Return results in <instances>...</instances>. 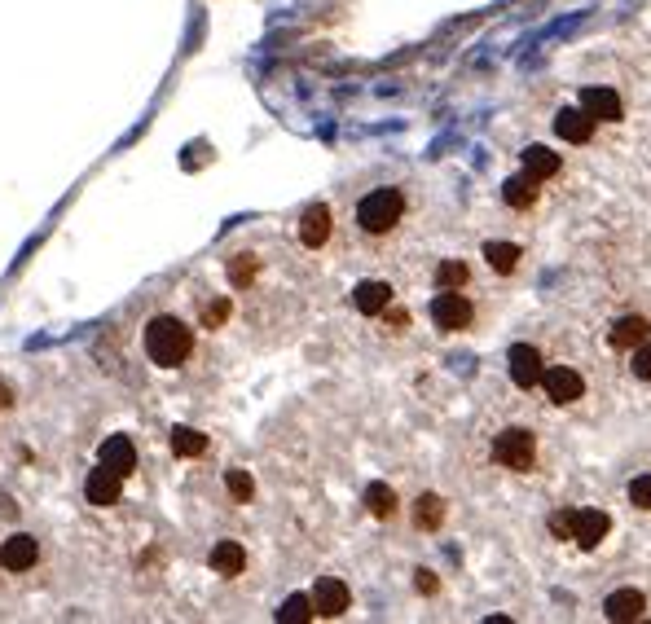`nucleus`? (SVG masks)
I'll return each mask as SVG.
<instances>
[{"mask_svg":"<svg viewBox=\"0 0 651 624\" xmlns=\"http://www.w3.org/2000/svg\"><path fill=\"white\" fill-rule=\"evenodd\" d=\"M414 576H418V589H423V594H436V576L427 572V567H423V572H414Z\"/></svg>","mask_w":651,"mask_h":624,"instance_id":"obj_33","label":"nucleus"},{"mask_svg":"<svg viewBox=\"0 0 651 624\" xmlns=\"http://www.w3.org/2000/svg\"><path fill=\"white\" fill-rule=\"evenodd\" d=\"M634 378H643V383H651V339L647 343H638L634 348Z\"/></svg>","mask_w":651,"mask_h":624,"instance_id":"obj_29","label":"nucleus"},{"mask_svg":"<svg viewBox=\"0 0 651 624\" xmlns=\"http://www.w3.org/2000/svg\"><path fill=\"white\" fill-rule=\"evenodd\" d=\"M401 211H405V194H401V189H392V185L370 189V194L361 198V207H357V225L366 233H388L396 220H401Z\"/></svg>","mask_w":651,"mask_h":624,"instance_id":"obj_2","label":"nucleus"},{"mask_svg":"<svg viewBox=\"0 0 651 624\" xmlns=\"http://www.w3.org/2000/svg\"><path fill=\"white\" fill-rule=\"evenodd\" d=\"M537 185H542V181H537V176H511V181H506L502 185V198H506V203H511V207H533L537 203Z\"/></svg>","mask_w":651,"mask_h":624,"instance_id":"obj_20","label":"nucleus"},{"mask_svg":"<svg viewBox=\"0 0 651 624\" xmlns=\"http://www.w3.org/2000/svg\"><path fill=\"white\" fill-rule=\"evenodd\" d=\"M484 260H489L498 273H511L515 264H520V247H511V242H489V247H484Z\"/></svg>","mask_w":651,"mask_h":624,"instance_id":"obj_24","label":"nucleus"},{"mask_svg":"<svg viewBox=\"0 0 651 624\" xmlns=\"http://www.w3.org/2000/svg\"><path fill=\"white\" fill-rule=\"evenodd\" d=\"M555 132L564 141H572V146H586L590 132H594V119L586 115V110H559V115H555Z\"/></svg>","mask_w":651,"mask_h":624,"instance_id":"obj_17","label":"nucleus"},{"mask_svg":"<svg viewBox=\"0 0 651 624\" xmlns=\"http://www.w3.org/2000/svg\"><path fill=\"white\" fill-rule=\"evenodd\" d=\"M467 277H471V269L462 260H445L436 269V286L440 291H458V286H467Z\"/></svg>","mask_w":651,"mask_h":624,"instance_id":"obj_25","label":"nucleus"},{"mask_svg":"<svg viewBox=\"0 0 651 624\" xmlns=\"http://www.w3.org/2000/svg\"><path fill=\"white\" fill-rule=\"evenodd\" d=\"M608 339H612V348H616V352H634L638 343H647V339H651V321H647V317H621V321L612 326Z\"/></svg>","mask_w":651,"mask_h":624,"instance_id":"obj_13","label":"nucleus"},{"mask_svg":"<svg viewBox=\"0 0 651 624\" xmlns=\"http://www.w3.org/2000/svg\"><path fill=\"white\" fill-rule=\"evenodd\" d=\"M212 567L220 576H238L242 567H247V550H242L238 541H220L216 550H212Z\"/></svg>","mask_w":651,"mask_h":624,"instance_id":"obj_19","label":"nucleus"},{"mask_svg":"<svg viewBox=\"0 0 651 624\" xmlns=\"http://www.w3.org/2000/svg\"><path fill=\"white\" fill-rule=\"evenodd\" d=\"M414 523L423 532H436L440 523H445V501H440L436 493H423V497L414 501Z\"/></svg>","mask_w":651,"mask_h":624,"instance_id":"obj_21","label":"nucleus"},{"mask_svg":"<svg viewBox=\"0 0 651 624\" xmlns=\"http://www.w3.org/2000/svg\"><path fill=\"white\" fill-rule=\"evenodd\" d=\"M229 317V304H212L207 308V326H216V321H225Z\"/></svg>","mask_w":651,"mask_h":624,"instance_id":"obj_34","label":"nucleus"},{"mask_svg":"<svg viewBox=\"0 0 651 624\" xmlns=\"http://www.w3.org/2000/svg\"><path fill=\"white\" fill-rule=\"evenodd\" d=\"M493 462L506 471H533L537 462V436L524 427H506L493 436Z\"/></svg>","mask_w":651,"mask_h":624,"instance_id":"obj_3","label":"nucleus"},{"mask_svg":"<svg viewBox=\"0 0 651 624\" xmlns=\"http://www.w3.org/2000/svg\"><path fill=\"white\" fill-rule=\"evenodd\" d=\"M0 567H5V563H0Z\"/></svg>","mask_w":651,"mask_h":624,"instance_id":"obj_36","label":"nucleus"},{"mask_svg":"<svg viewBox=\"0 0 651 624\" xmlns=\"http://www.w3.org/2000/svg\"><path fill=\"white\" fill-rule=\"evenodd\" d=\"M352 304H357V312H366V317H379V312H388V304H392V286L361 282L357 291H352Z\"/></svg>","mask_w":651,"mask_h":624,"instance_id":"obj_16","label":"nucleus"},{"mask_svg":"<svg viewBox=\"0 0 651 624\" xmlns=\"http://www.w3.org/2000/svg\"><path fill=\"white\" fill-rule=\"evenodd\" d=\"M326 238H330V207L313 203L300 216V242L304 247H326Z\"/></svg>","mask_w":651,"mask_h":624,"instance_id":"obj_14","label":"nucleus"},{"mask_svg":"<svg viewBox=\"0 0 651 624\" xmlns=\"http://www.w3.org/2000/svg\"><path fill=\"white\" fill-rule=\"evenodd\" d=\"M581 110H586L594 124H616L621 119V97L612 88H586L581 93Z\"/></svg>","mask_w":651,"mask_h":624,"instance_id":"obj_10","label":"nucleus"},{"mask_svg":"<svg viewBox=\"0 0 651 624\" xmlns=\"http://www.w3.org/2000/svg\"><path fill=\"white\" fill-rule=\"evenodd\" d=\"M172 453L176 458H198V453H207V436L194 427H176L172 431Z\"/></svg>","mask_w":651,"mask_h":624,"instance_id":"obj_22","label":"nucleus"},{"mask_svg":"<svg viewBox=\"0 0 651 624\" xmlns=\"http://www.w3.org/2000/svg\"><path fill=\"white\" fill-rule=\"evenodd\" d=\"M603 611H608V620H643L647 616V598L638 594V589H616V594H608V603H603Z\"/></svg>","mask_w":651,"mask_h":624,"instance_id":"obj_12","label":"nucleus"},{"mask_svg":"<svg viewBox=\"0 0 651 624\" xmlns=\"http://www.w3.org/2000/svg\"><path fill=\"white\" fill-rule=\"evenodd\" d=\"M524 172L528 176H537V181H546V176H555L559 172V154L555 150H546V146H528L524 154Z\"/></svg>","mask_w":651,"mask_h":624,"instance_id":"obj_18","label":"nucleus"},{"mask_svg":"<svg viewBox=\"0 0 651 624\" xmlns=\"http://www.w3.org/2000/svg\"><path fill=\"white\" fill-rule=\"evenodd\" d=\"M251 277H256V260H251V255H238V260H229V282H234V286H247Z\"/></svg>","mask_w":651,"mask_h":624,"instance_id":"obj_28","label":"nucleus"},{"mask_svg":"<svg viewBox=\"0 0 651 624\" xmlns=\"http://www.w3.org/2000/svg\"><path fill=\"white\" fill-rule=\"evenodd\" d=\"M0 405H9V392H5V387H0Z\"/></svg>","mask_w":651,"mask_h":624,"instance_id":"obj_35","label":"nucleus"},{"mask_svg":"<svg viewBox=\"0 0 651 624\" xmlns=\"http://www.w3.org/2000/svg\"><path fill=\"white\" fill-rule=\"evenodd\" d=\"M225 488L234 501H251V493H256V484H251L247 471H225Z\"/></svg>","mask_w":651,"mask_h":624,"instance_id":"obj_27","label":"nucleus"},{"mask_svg":"<svg viewBox=\"0 0 651 624\" xmlns=\"http://www.w3.org/2000/svg\"><path fill=\"white\" fill-rule=\"evenodd\" d=\"M348 603H352V594H348V585L344 581H335V576H322L317 581V589H313V611L317 616H344L348 611Z\"/></svg>","mask_w":651,"mask_h":624,"instance_id":"obj_8","label":"nucleus"},{"mask_svg":"<svg viewBox=\"0 0 651 624\" xmlns=\"http://www.w3.org/2000/svg\"><path fill=\"white\" fill-rule=\"evenodd\" d=\"M542 383H546V396L555 400V405H572V400H581V392H586L581 374H577V370H568V365H550Z\"/></svg>","mask_w":651,"mask_h":624,"instance_id":"obj_7","label":"nucleus"},{"mask_svg":"<svg viewBox=\"0 0 651 624\" xmlns=\"http://www.w3.org/2000/svg\"><path fill=\"white\" fill-rule=\"evenodd\" d=\"M110 471H119V475H132L137 471V449H132V440L128 436H110L106 444H102V453H97Z\"/></svg>","mask_w":651,"mask_h":624,"instance_id":"obj_15","label":"nucleus"},{"mask_svg":"<svg viewBox=\"0 0 651 624\" xmlns=\"http://www.w3.org/2000/svg\"><path fill=\"white\" fill-rule=\"evenodd\" d=\"M388 326H392V330H410V312H405V308H392V304H388Z\"/></svg>","mask_w":651,"mask_h":624,"instance_id":"obj_32","label":"nucleus"},{"mask_svg":"<svg viewBox=\"0 0 651 624\" xmlns=\"http://www.w3.org/2000/svg\"><path fill=\"white\" fill-rule=\"evenodd\" d=\"M366 506H370L374 519H392L401 501H396V493H392L388 484H370V488H366Z\"/></svg>","mask_w":651,"mask_h":624,"instance_id":"obj_23","label":"nucleus"},{"mask_svg":"<svg viewBox=\"0 0 651 624\" xmlns=\"http://www.w3.org/2000/svg\"><path fill=\"white\" fill-rule=\"evenodd\" d=\"M572 515H577V510H555V515H550V532H555L559 541H572Z\"/></svg>","mask_w":651,"mask_h":624,"instance_id":"obj_31","label":"nucleus"},{"mask_svg":"<svg viewBox=\"0 0 651 624\" xmlns=\"http://www.w3.org/2000/svg\"><path fill=\"white\" fill-rule=\"evenodd\" d=\"M40 559V545L36 537H27V532H18V537H9L0 545V563L9 567V572H27V567H36Z\"/></svg>","mask_w":651,"mask_h":624,"instance_id":"obj_11","label":"nucleus"},{"mask_svg":"<svg viewBox=\"0 0 651 624\" xmlns=\"http://www.w3.org/2000/svg\"><path fill=\"white\" fill-rule=\"evenodd\" d=\"M119 493H124V475H119V471H110L106 462L97 466V471H88V479H84L88 506H115Z\"/></svg>","mask_w":651,"mask_h":624,"instance_id":"obj_6","label":"nucleus"},{"mask_svg":"<svg viewBox=\"0 0 651 624\" xmlns=\"http://www.w3.org/2000/svg\"><path fill=\"white\" fill-rule=\"evenodd\" d=\"M608 532H612V519L603 515V510H577V515H572V541H577L581 550H594Z\"/></svg>","mask_w":651,"mask_h":624,"instance_id":"obj_9","label":"nucleus"},{"mask_svg":"<svg viewBox=\"0 0 651 624\" xmlns=\"http://www.w3.org/2000/svg\"><path fill=\"white\" fill-rule=\"evenodd\" d=\"M308 616H317V611H313V598H304V594L286 598L282 611H278V620H282V624H295V620H308Z\"/></svg>","mask_w":651,"mask_h":624,"instance_id":"obj_26","label":"nucleus"},{"mask_svg":"<svg viewBox=\"0 0 651 624\" xmlns=\"http://www.w3.org/2000/svg\"><path fill=\"white\" fill-rule=\"evenodd\" d=\"M471 299L467 295H458V291H440L436 299H432V321L440 330H467L471 326Z\"/></svg>","mask_w":651,"mask_h":624,"instance_id":"obj_4","label":"nucleus"},{"mask_svg":"<svg viewBox=\"0 0 651 624\" xmlns=\"http://www.w3.org/2000/svg\"><path fill=\"white\" fill-rule=\"evenodd\" d=\"M630 501L638 510H651V475H638L630 484Z\"/></svg>","mask_w":651,"mask_h":624,"instance_id":"obj_30","label":"nucleus"},{"mask_svg":"<svg viewBox=\"0 0 651 624\" xmlns=\"http://www.w3.org/2000/svg\"><path fill=\"white\" fill-rule=\"evenodd\" d=\"M194 352V330L185 326V321L176 317H154L146 326V356L154 365H163V370H176V365H185Z\"/></svg>","mask_w":651,"mask_h":624,"instance_id":"obj_1","label":"nucleus"},{"mask_svg":"<svg viewBox=\"0 0 651 624\" xmlns=\"http://www.w3.org/2000/svg\"><path fill=\"white\" fill-rule=\"evenodd\" d=\"M506 365H511V383H515V387H537V383L546 378L542 352L528 348V343H515L511 356H506Z\"/></svg>","mask_w":651,"mask_h":624,"instance_id":"obj_5","label":"nucleus"}]
</instances>
